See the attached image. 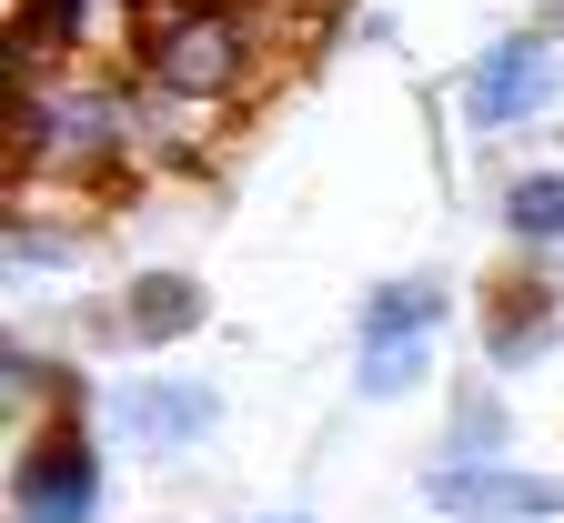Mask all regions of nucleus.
Returning a JSON list of instances; mask_svg holds the SVG:
<instances>
[{"instance_id": "obj_3", "label": "nucleus", "mask_w": 564, "mask_h": 523, "mask_svg": "<svg viewBox=\"0 0 564 523\" xmlns=\"http://www.w3.org/2000/svg\"><path fill=\"white\" fill-rule=\"evenodd\" d=\"M101 493H111V454L91 443L82 413L21 423V454H11V523H101Z\"/></svg>"}, {"instance_id": "obj_12", "label": "nucleus", "mask_w": 564, "mask_h": 523, "mask_svg": "<svg viewBox=\"0 0 564 523\" xmlns=\"http://www.w3.org/2000/svg\"><path fill=\"white\" fill-rule=\"evenodd\" d=\"M434 383V333H403V342H352V393L364 403H403Z\"/></svg>"}, {"instance_id": "obj_4", "label": "nucleus", "mask_w": 564, "mask_h": 523, "mask_svg": "<svg viewBox=\"0 0 564 523\" xmlns=\"http://www.w3.org/2000/svg\"><path fill=\"white\" fill-rule=\"evenodd\" d=\"M101 423H111V443L172 464V454H192V443L223 433V393H212L202 372H121V383L101 393Z\"/></svg>"}, {"instance_id": "obj_11", "label": "nucleus", "mask_w": 564, "mask_h": 523, "mask_svg": "<svg viewBox=\"0 0 564 523\" xmlns=\"http://www.w3.org/2000/svg\"><path fill=\"white\" fill-rule=\"evenodd\" d=\"M494 221H505L514 252H564V162H534L494 192Z\"/></svg>"}, {"instance_id": "obj_9", "label": "nucleus", "mask_w": 564, "mask_h": 523, "mask_svg": "<svg viewBox=\"0 0 564 523\" xmlns=\"http://www.w3.org/2000/svg\"><path fill=\"white\" fill-rule=\"evenodd\" d=\"M202 323H212V292L192 272H131L121 282V313H111V342L162 352V342H192Z\"/></svg>"}, {"instance_id": "obj_13", "label": "nucleus", "mask_w": 564, "mask_h": 523, "mask_svg": "<svg viewBox=\"0 0 564 523\" xmlns=\"http://www.w3.org/2000/svg\"><path fill=\"white\" fill-rule=\"evenodd\" d=\"M505 443H514L505 403L464 383V393H454V423H444V464H505Z\"/></svg>"}, {"instance_id": "obj_5", "label": "nucleus", "mask_w": 564, "mask_h": 523, "mask_svg": "<svg viewBox=\"0 0 564 523\" xmlns=\"http://www.w3.org/2000/svg\"><path fill=\"white\" fill-rule=\"evenodd\" d=\"M554 41L544 31H505V41H484L474 61H464V81H454V111H464V131H524V121H544V101H554Z\"/></svg>"}, {"instance_id": "obj_2", "label": "nucleus", "mask_w": 564, "mask_h": 523, "mask_svg": "<svg viewBox=\"0 0 564 523\" xmlns=\"http://www.w3.org/2000/svg\"><path fill=\"white\" fill-rule=\"evenodd\" d=\"M131 70L141 81H172L192 101H242L272 81V41L252 11H232V0H141V21H131Z\"/></svg>"}, {"instance_id": "obj_6", "label": "nucleus", "mask_w": 564, "mask_h": 523, "mask_svg": "<svg viewBox=\"0 0 564 523\" xmlns=\"http://www.w3.org/2000/svg\"><path fill=\"white\" fill-rule=\"evenodd\" d=\"M121 121H131V172H202L232 131L223 101H192L172 81H141V70H121Z\"/></svg>"}, {"instance_id": "obj_15", "label": "nucleus", "mask_w": 564, "mask_h": 523, "mask_svg": "<svg viewBox=\"0 0 564 523\" xmlns=\"http://www.w3.org/2000/svg\"><path fill=\"white\" fill-rule=\"evenodd\" d=\"M262 523H313V513H262Z\"/></svg>"}, {"instance_id": "obj_1", "label": "nucleus", "mask_w": 564, "mask_h": 523, "mask_svg": "<svg viewBox=\"0 0 564 523\" xmlns=\"http://www.w3.org/2000/svg\"><path fill=\"white\" fill-rule=\"evenodd\" d=\"M11 152H21V201H41L51 182L70 192H101L131 172V121H121V81L111 70H41L21 81V121H11Z\"/></svg>"}, {"instance_id": "obj_8", "label": "nucleus", "mask_w": 564, "mask_h": 523, "mask_svg": "<svg viewBox=\"0 0 564 523\" xmlns=\"http://www.w3.org/2000/svg\"><path fill=\"white\" fill-rule=\"evenodd\" d=\"M554 333H564V252H524V272H505L484 303V362L524 372Z\"/></svg>"}, {"instance_id": "obj_14", "label": "nucleus", "mask_w": 564, "mask_h": 523, "mask_svg": "<svg viewBox=\"0 0 564 523\" xmlns=\"http://www.w3.org/2000/svg\"><path fill=\"white\" fill-rule=\"evenodd\" d=\"M11 272H82V232H51L41 211L11 221Z\"/></svg>"}, {"instance_id": "obj_7", "label": "nucleus", "mask_w": 564, "mask_h": 523, "mask_svg": "<svg viewBox=\"0 0 564 523\" xmlns=\"http://www.w3.org/2000/svg\"><path fill=\"white\" fill-rule=\"evenodd\" d=\"M423 503L444 523H554L564 513V473H524V464H434Z\"/></svg>"}, {"instance_id": "obj_10", "label": "nucleus", "mask_w": 564, "mask_h": 523, "mask_svg": "<svg viewBox=\"0 0 564 523\" xmlns=\"http://www.w3.org/2000/svg\"><path fill=\"white\" fill-rule=\"evenodd\" d=\"M454 323V282L423 262V272H393L364 292V313H352V342H403V333H444Z\"/></svg>"}]
</instances>
